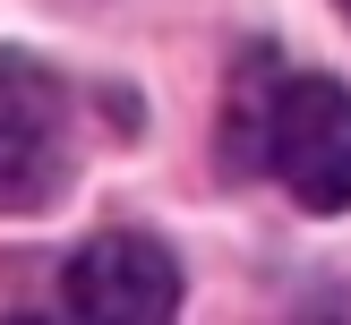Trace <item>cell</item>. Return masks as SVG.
Segmentation results:
<instances>
[{
    "label": "cell",
    "instance_id": "6da1fadb",
    "mask_svg": "<svg viewBox=\"0 0 351 325\" xmlns=\"http://www.w3.org/2000/svg\"><path fill=\"white\" fill-rule=\"evenodd\" d=\"M266 163L308 214H343L351 205V94L335 77H283Z\"/></svg>",
    "mask_w": 351,
    "mask_h": 325
},
{
    "label": "cell",
    "instance_id": "7a4b0ae2",
    "mask_svg": "<svg viewBox=\"0 0 351 325\" xmlns=\"http://www.w3.org/2000/svg\"><path fill=\"white\" fill-rule=\"evenodd\" d=\"M69 180V103L60 77L0 51V214H34Z\"/></svg>",
    "mask_w": 351,
    "mask_h": 325
},
{
    "label": "cell",
    "instance_id": "3957f363",
    "mask_svg": "<svg viewBox=\"0 0 351 325\" xmlns=\"http://www.w3.org/2000/svg\"><path fill=\"white\" fill-rule=\"evenodd\" d=\"M60 308L86 325H163L180 308V265L163 239L146 231H103L69 257L60 274Z\"/></svg>",
    "mask_w": 351,
    "mask_h": 325
},
{
    "label": "cell",
    "instance_id": "277c9868",
    "mask_svg": "<svg viewBox=\"0 0 351 325\" xmlns=\"http://www.w3.org/2000/svg\"><path fill=\"white\" fill-rule=\"evenodd\" d=\"M343 17H351V0H343Z\"/></svg>",
    "mask_w": 351,
    "mask_h": 325
}]
</instances>
